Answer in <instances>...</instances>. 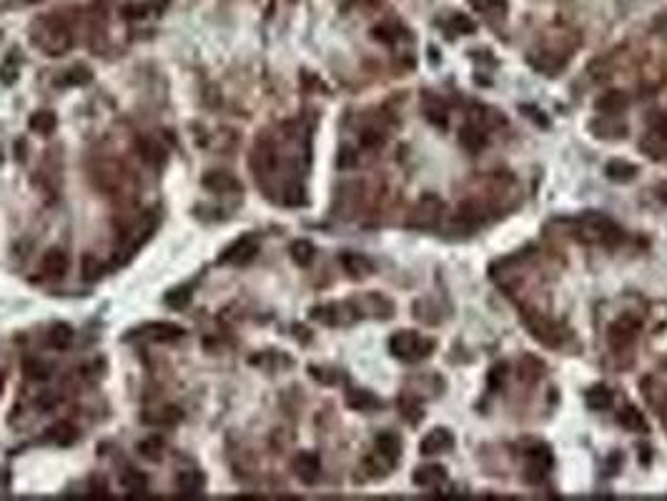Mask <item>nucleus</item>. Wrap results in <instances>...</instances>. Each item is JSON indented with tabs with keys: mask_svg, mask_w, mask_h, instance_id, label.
<instances>
[{
	"mask_svg": "<svg viewBox=\"0 0 667 501\" xmlns=\"http://www.w3.org/2000/svg\"><path fill=\"white\" fill-rule=\"evenodd\" d=\"M33 43H36L46 56H63V53L71 48L73 38L63 23L43 18L36 26V31H33Z\"/></svg>",
	"mask_w": 667,
	"mask_h": 501,
	"instance_id": "1",
	"label": "nucleus"
},
{
	"mask_svg": "<svg viewBox=\"0 0 667 501\" xmlns=\"http://www.w3.org/2000/svg\"><path fill=\"white\" fill-rule=\"evenodd\" d=\"M389 348L396 358H404V361H421L431 353L434 341H426L419 333L414 331H399L389 338Z\"/></svg>",
	"mask_w": 667,
	"mask_h": 501,
	"instance_id": "2",
	"label": "nucleus"
},
{
	"mask_svg": "<svg viewBox=\"0 0 667 501\" xmlns=\"http://www.w3.org/2000/svg\"><path fill=\"white\" fill-rule=\"evenodd\" d=\"M549 466H552V454L547 446H537V449L527 451V461H524V479L529 484H539L547 479Z\"/></svg>",
	"mask_w": 667,
	"mask_h": 501,
	"instance_id": "3",
	"label": "nucleus"
},
{
	"mask_svg": "<svg viewBox=\"0 0 667 501\" xmlns=\"http://www.w3.org/2000/svg\"><path fill=\"white\" fill-rule=\"evenodd\" d=\"M582 223L587 226V231H590L592 236H595L597 241H602V243H617V241H622V231L620 226L612 223L607 216L602 213H587L582 216Z\"/></svg>",
	"mask_w": 667,
	"mask_h": 501,
	"instance_id": "4",
	"label": "nucleus"
},
{
	"mask_svg": "<svg viewBox=\"0 0 667 501\" xmlns=\"http://www.w3.org/2000/svg\"><path fill=\"white\" fill-rule=\"evenodd\" d=\"M291 469L301 484H316L319 476H321V459L314 451H301V454L294 456Z\"/></svg>",
	"mask_w": 667,
	"mask_h": 501,
	"instance_id": "5",
	"label": "nucleus"
},
{
	"mask_svg": "<svg viewBox=\"0 0 667 501\" xmlns=\"http://www.w3.org/2000/svg\"><path fill=\"white\" fill-rule=\"evenodd\" d=\"M256 253H259V241L251 238V236H244V238H239L236 243H231L221 253L219 263H236V266H241V263L251 261Z\"/></svg>",
	"mask_w": 667,
	"mask_h": 501,
	"instance_id": "6",
	"label": "nucleus"
},
{
	"mask_svg": "<svg viewBox=\"0 0 667 501\" xmlns=\"http://www.w3.org/2000/svg\"><path fill=\"white\" fill-rule=\"evenodd\" d=\"M439 213H441L439 198H434V196H426V198H421L419 206L411 211L409 226H414V228H429V226H434L436 221H439Z\"/></svg>",
	"mask_w": 667,
	"mask_h": 501,
	"instance_id": "7",
	"label": "nucleus"
},
{
	"mask_svg": "<svg viewBox=\"0 0 667 501\" xmlns=\"http://www.w3.org/2000/svg\"><path fill=\"white\" fill-rule=\"evenodd\" d=\"M635 336H637V321H632V318H620V321L612 323L610 331H607V341H610V346L615 348V351L627 348L635 341Z\"/></svg>",
	"mask_w": 667,
	"mask_h": 501,
	"instance_id": "8",
	"label": "nucleus"
},
{
	"mask_svg": "<svg viewBox=\"0 0 667 501\" xmlns=\"http://www.w3.org/2000/svg\"><path fill=\"white\" fill-rule=\"evenodd\" d=\"M454 446V436L449 429H431L429 434L421 439V454H441Z\"/></svg>",
	"mask_w": 667,
	"mask_h": 501,
	"instance_id": "9",
	"label": "nucleus"
},
{
	"mask_svg": "<svg viewBox=\"0 0 667 501\" xmlns=\"http://www.w3.org/2000/svg\"><path fill=\"white\" fill-rule=\"evenodd\" d=\"M627 93L617 91V88H612V91L602 93L600 98L595 101V108L600 113H605V116H620L622 111L627 108Z\"/></svg>",
	"mask_w": 667,
	"mask_h": 501,
	"instance_id": "10",
	"label": "nucleus"
},
{
	"mask_svg": "<svg viewBox=\"0 0 667 501\" xmlns=\"http://www.w3.org/2000/svg\"><path fill=\"white\" fill-rule=\"evenodd\" d=\"M41 266H43V273L46 276H53V278H61L63 273L68 271V256H66V250L63 248H48L46 253H43V261H41Z\"/></svg>",
	"mask_w": 667,
	"mask_h": 501,
	"instance_id": "11",
	"label": "nucleus"
},
{
	"mask_svg": "<svg viewBox=\"0 0 667 501\" xmlns=\"http://www.w3.org/2000/svg\"><path fill=\"white\" fill-rule=\"evenodd\" d=\"M204 186L209 191H216V193H234V191H241V183H239L231 173H226V171H211V173H206Z\"/></svg>",
	"mask_w": 667,
	"mask_h": 501,
	"instance_id": "12",
	"label": "nucleus"
},
{
	"mask_svg": "<svg viewBox=\"0 0 667 501\" xmlns=\"http://www.w3.org/2000/svg\"><path fill=\"white\" fill-rule=\"evenodd\" d=\"M447 481V471H444V466H419V469L414 471V484L421 486V489H434V486H441Z\"/></svg>",
	"mask_w": 667,
	"mask_h": 501,
	"instance_id": "13",
	"label": "nucleus"
},
{
	"mask_svg": "<svg viewBox=\"0 0 667 501\" xmlns=\"http://www.w3.org/2000/svg\"><path fill=\"white\" fill-rule=\"evenodd\" d=\"M617 421H620L622 429L635 431V434H645L647 431V419L637 406H625V409L617 414Z\"/></svg>",
	"mask_w": 667,
	"mask_h": 501,
	"instance_id": "14",
	"label": "nucleus"
},
{
	"mask_svg": "<svg viewBox=\"0 0 667 501\" xmlns=\"http://www.w3.org/2000/svg\"><path fill=\"white\" fill-rule=\"evenodd\" d=\"M376 454L384 456L389 464H396V459H399V454H401L399 436L391 434V431H384V434L376 436Z\"/></svg>",
	"mask_w": 667,
	"mask_h": 501,
	"instance_id": "15",
	"label": "nucleus"
},
{
	"mask_svg": "<svg viewBox=\"0 0 667 501\" xmlns=\"http://www.w3.org/2000/svg\"><path fill=\"white\" fill-rule=\"evenodd\" d=\"M529 331L537 341L547 343V346H557L560 343V331H554V326L547 318H529Z\"/></svg>",
	"mask_w": 667,
	"mask_h": 501,
	"instance_id": "16",
	"label": "nucleus"
},
{
	"mask_svg": "<svg viewBox=\"0 0 667 501\" xmlns=\"http://www.w3.org/2000/svg\"><path fill=\"white\" fill-rule=\"evenodd\" d=\"M176 489H179V494H184V496L201 494V489H204V476L194 469L181 471V474L176 476Z\"/></svg>",
	"mask_w": 667,
	"mask_h": 501,
	"instance_id": "17",
	"label": "nucleus"
},
{
	"mask_svg": "<svg viewBox=\"0 0 667 501\" xmlns=\"http://www.w3.org/2000/svg\"><path fill=\"white\" fill-rule=\"evenodd\" d=\"M341 263H344V268L349 271L351 278H364L374 271V266H371L369 258L359 256V253H344V256H341Z\"/></svg>",
	"mask_w": 667,
	"mask_h": 501,
	"instance_id": "18",
	"label": "nucleus"
},
{
	"mask_svg": "<svg viewBox=\"0 0 667 501\" xmlns=\"http://www.w3.org/2000/svg\"><path fill=\"white\" fill-rule=\"evenodd\" d=\"M585 401H587V409L605 411V409H610V406H612V391L607 389V386L597 384V386H592V389L585 394Z\"/></svg>",
	"mask_w": 667,
	"mask_h": 501,
	"instance_id": "19",
	"label": "nucleus"
},
{
	"mask_svg": "<svg viewBox=\"0 0 667 501\" xmlns=\"http://www.w3.org/2000/svg\"><path fill=\"white\" fill-rule=\"evenodd\" d=\"M254 166H256L261 173H269V171L276 166V151L269 141H261L256 143V151H254Z\"/></svg>",
	"mask_w": 667,
	"mask_h": 501,
	"instance_id": "20",
	"label": "nucleus"
},
{
	"mask_svg": "<svg viewBox=\"0 0 667 501\" xmlns=\"http://www.w3.org/2000/svg\"><path fill=\"white\" fill-rule=\"evenodd\" d=\"M605 173L610 181H617V183H625V181H632L637 176V166L627 163V161H610L605 166Z\"/></svg>",
	"mask_w": 667,
	"mask_h": 501,
	"instance_id": "21",
	"label": "nucleus"
},
{
	"mask_svg": "<svg viewBox=\"0 0 667 501\" xmlns=\"http://www.w3.org/2000/svg\"><path fill=\"white\" fill-rule=\"evenodd\" d=\"M28 123H31V131H36V133L51 136L53 131H56V126H58V118H56V113H53V111H38V113H33Z\"/></svg>",
	"mask_w": 667,
	"mask_h": 501,
	"instance_id": "22",
	"label": "nucleus"
},
{
	"mask_svg": "<svg viewBox=\"0 0 667 501\" xmlns=\"http://www.w3.org/2000/svg\"><path fill=\"white\" fill-rule=\"evenodd\" d=\"M459 141H462V146H467L472 153H479V151L487 146V133L479 131L477 126H464L462 133H459Z\"/></svg>",
	"mask_w": 667,
	"mask_h": 501,
	"instance_id": "23",
	"label": "nucleus"
},
{
	"mask_svg": "<svg viewBox=\"0 0 667 501\" xmlns=\"http://www.w3.org/2000/svg\"><path fill=\"white\" fill-rule=\"evenodd\" d=\"M146 331L154 341H176V338L184 336V328H179L176 323H154Z\"/></svg>",
	"mask_w": 667,
	"mask_h": 501,
	"instance_id": "24",
	"label": "nucleus"
},
{
	"mask_svg": "<svg viewBox=\"0 0 667 501\" xmlns=\"http://www.w3.org/2000/svg\"><path fill=\"white\" fill-rule=\"evenodd\" d=\"M48 436H51V441H56L58 446H71L73 441L78 439V431H76V426L68 424V421H58Z\"/></svg>",
	"mask_w": 667,
	"mask_h": 501,
	"instance_id": "25",
	"label": "nucleus"
},
{
	"mask_svg": "<svg viewBox=\"0 0 667 501\" xmlns=\"http://www.w3.org/2000/svg\"><path fill=\"white\" fill-rule=\"evenodd\" d=\"M346 404L351 406V409L356 411H369V409H379V399L376 396H371L369 391H349V396H346Z\"/></svg>",
	"mask_w": 667,
	"mask_h": 501,
	"instance_id": "26",
	"label": "nucleus"
},
{
	"mask_svg": "<svg viewBox=\"0 0 667 501\" xmlns=\"http://www.w3.org/2000/svg\"><path fill=\"white\" fill-rule=\"evenodd\" d=\"M314 256H316V250H314V243L311 241H294L291 243V258L299 263V266H309V263L314 261Z\"/></svg>",
	"mask_w": 667,
	"mask_h": 501,
	"instance_id": "27",
	"label": "nucleus"
},
{
	"mask_svg": "<svg viewBox=\"0 0 667 501\" xmlns=\"http://www.w3.org/2000/svg\"><path fill=\"white\" fill-rule=\"evenodd\" d=\"M71 343H73V328L68 326V323H58V326H53V331H51V346L53 348L66 351Z\"/></svg>",
	"mask_w": 667,
	"mask_h": 501,
	"instance_id": "28",
	"label": "nucleus"
},
{
	"mask_svg": "<svg viewBox=\"0 0 667 501\" xmlns=\"http://www.w3.org/2000/svg\"><path fill=\"white\" fill-rule=\"evenodd\" d=\"M23 371H26V376L31 381H46L51 379V366L43 361H38V358H28L26 363H23Z\"/></svg>",
	"mask_w": 667,
	"mask_h": 501,
	"instance_id": "29",
	"label": "nucleus"
},
{
	"mask_svg": "<svg viewBox=\"0 0 667 501\" xmlns=\"http://www.w3.org/2000/svg\"><path fill=\"white\" fill-rule=\"evenodd\" d=\"M139 454L149 461H159L161 454H164V441L159 436H151V439H144L139 444Z\"/></svg>",
	"mask_w": 667,
	"mask_h": 501,
	"instance_id": "30",
	"label": "nucleus"
},
{
	"mask_svg": "<svg viewBox=\"0 0 667 501\" xmlns=\"http://www.w3.org/2000/svg\"><path fill=\"white\" fill-rule=\"evenodd\" d=\"M124 486L131 491V494H141V491H146V486H149V481H146L144 474H139V471L129 469L124 474Z\"/></svg>",
	"mask_w": 667,
	"mask_h": 501,
	"instance_id": "31",
	"label": "nucleus"
},
{
	"mask_svg": "<svg viewBox=\"0 0 667 501\" xmlns=\"http://www.w3.org/2000/svg\"><path fill=\"white\" fill-rule=\"evenodd\" d=\"M16 81H18V61L16 58H8V61L0 66V83L13 86Z\"/></svg>",
	"mask_w": 667,
	"mask_h": 501,
	"instance_id": "32",
	"label": "nucleus"
},
{
	"mask_svg": "<svg viewBox=\"0 0 667 501\" xmlns=\"http://www.w3.org/2000/svg\"><path fill=\"white\" fill-rule=\"evenodd\" d=\"M189 301H191L189 288H176V291H171L169 296H166V303H169L171 308H184Z\"/></svg>",
	"mask_w": 667,
	"mask_h": 501,
	"instance_id": "33",
	"label": "nucleus"
},
{
	"mask_svg": "<svg viewBox=\"0 0 667 501\" xmlns=\"http://www.w3.org/2000/svg\"><path fill=\"white\" fill-rule=\"evenodd\" d=\"M98 276H101V263L93 256H86L83 258V278H86V281H96Z\"/></svg>",
	"mask_w": 667,
	"mask_h": 501,
	"instance_id": "34",
	"label": "nucleus"
},
{
	"mask_svg": "<svg viewBox=\"0 0 667 501\" xmlns=\"http://www.w3.org/2000/svg\"><path fill=\"white\" fill-rule=\"evenodd\" d=\"M66 81L73 83V86H76V83H88V81H91V71H88L86 66L71 68V71H68V78H66Z\"/></svg>",
	"mask_w": 667,
	"mask_h": 501,
	"instance_id": "35",
	"label": "nucleus"
},
{
	"mask_svg": "<svg viewBox=\"0 0 667 501\" xmlns=\"http://www.w3.org/2000/svg\"><path fill=\"white\" fill-rule=\"evenodd\" d=\"M449 28L457 33H474V23L469 21L467 16H454L452 21H449Z\"/></svg>",
	"mask_w": 667,
	"mask_h": 501,
	"instance_id": "36",
	"label": "nucleus"
},
{
	"mask_svg": "<svg viewBox=\"0 0 667 501\" xmlns=\"http://www.w3.org/2000/svg\"><path fill=\"white\" fill-rule=\"evenodd\" d=\"M181 419L179 409H164L159 416H149V421H156V424H176Z\"/></svg>",
	"mask_w": 667,
	"mask_h": 501,
	"instance_id": "37",
	"label": "nucleus"
},
{
	"mask_svg": "<svg viewBox=\"0 0 667 501\" xmlns=\"http://www.w3.org/2000/svg\"><path fill=\"white\" fill-rule=\"evenodd\" d=\"M381 141H384V136L374 128H369V131L361 133V146H366V148H376V146H381Z\"/></svg>",
	"mask_w": 667,
	"mask_h": 501,
	"instance_id": "38",
	"label": "nucleus"
},
{
	"mask_svg": "<svg viewBox=\"0 0 667 501\" xmlns=\"http://www.w3.org/2000/svg\"><path fill=\"white\" fill-rule=\"evenodd\" d=\"M396 36H399V33H394V28L391 26H376L374 28V38L381 43H394Z\"/></svg>",
	"mask_w": 667,
	"mask_h": 501,
	"instance_id": "39",
	"label": "nucleus"
},
{
	"mask_svg": "<svg viewBox=\"0 0 667 501\" xmlns=\"http://www.w3.org/2000/svg\"><path fill=\"white\" fill-rule=\"evenodd\" d=\"M472 3L479 8V11H484V13H487V11H504V8H507V3H504V0H472Z\"/></svg>",
	"mask_w": 667,
	"mask_h": 501,
	"instance_id": "40",
	"label": "nucleus"
},
{
	"mask_svg": "<svg viewBox=\"0 0 667 501\" xmlns=\"http://www.w3.org/2000/svg\"><path fill=\"white\" fill-rule=\"evenodd\" d=\"M652 136H657L662 143H667V116L655 118V123H652Z\"/></svg>",
	"mask_w": 667,
	"mask_h": 501,
	"instance_id": "41",
	"label": "nucleus"
},
{
	"mask_svg": "<svg viewBox=\"0 0 667 501\" xmlns=\"http://www.w3.org/2000/svg\"><path fill=\"white\" fill-rule=\"evenodd\" d=\"M356 166V153L351 148H341L339 151V168H351Z\"/></svg>",
	"mask_w": 667,
	"mask_h": 501,
	"instance_id": "42",
	"label": "nucleus"
},
{
	"mask_svg": "<svg viewBox=\"0 0 667 501\" xmlns=\"http://www.w3.org/2000/svg\"><path fill=\"white\" fill-rule=\"evenodd\" d=\"M284 201H286L289 206H299V203H304L301 186H291V188L286 191V196H284Z\"/></svg>",
	"mask_w": 667,
	"mask_h": 501,
	"instance_id": "43",
	"label": "nucleus"
},
{
	"mask_svg": "<svg viewBox=\"0 0 667 501\" xmlns=\"http://www.w3.org/2000/svg\"><path fill=\"white\" fill-rule=\"evenodd\" d=\"M0 389H3V371H0Z\"/></svg>",
	"mask_w": 667,
	"mask_h": 501,
	"instance_id": "44",
	"label": "nucleus"
},
{
	"mask_svg": "<svg viewBox=\"0 0 667 501\" xmlns=\"http://www.w3.org/2000/svg\"><path fill=\"white\" fill-rule=\"evenodd\" d=\"M662 198H665V201H667V193H662Z\"/></svg>",
	"mask_w": 667,
	"mask_h": 501,
	"instance_id": "45",
	"label": "nucleus"
}]
</instances>
